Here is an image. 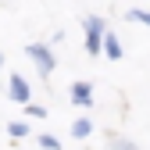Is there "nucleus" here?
<instances>
[{"label":"nucleus","instance_id":"nucleus-1","mask_svg":"<svg viewBox=\"0 0 150 150\" xmlns=\"http://www.w3.org/2000/svg\"><path fill=\"white\" fill-rule=\"evenodd\" d=\"M25 54L32 57L36 71H40V79H50V75H54V68H57V57H54V50H50L47 43H29V47H25Z\"/></svg>","mask_w":150,"mask_h":150},{"label":"nucleus","instance_id":"nucleus-9","mask_svg":"<svg viewBox=\"0 0 150 150\" xmlns=\"http://www.w3.org/2000/svg\"><path fill=\"white\" fill-rule=\"evenodd\" d=\"M107 146H111V150H139L132 139H107Z\"/></svg>","mask_w":150,"mask_h":150},{"label":"nucleus","instance_id":"nucleus-3","mask_svg":"<svg viewBox=\"0 0 150 150\" xmlns=\"http://www.w3.org/2000/svg\"><path fill=\"white\" fill-rule=\"evenodd\" d=\"M68 93H71V104H75V107H82V111L93 107V86H89V82H71Z\"/></svg>","mask_w":150,"mask_h":150},{"label":"nucleus","instance_id":"nucleus-4","mask_svg":"<svg viewBox=\"0 0 150 150\" xmlns=\"http://www.w3.org/2000/svg\"><path fill=\"white\" fill-rule=\"evenodd\" d=\"M7 97L14 104H25L29 107V82L22 79V75H11V79H7Z\"/></svg>","mask_w":150,"mask_h":150},{"label":"nucleus","instance_id":"nucleus-11","mask_svg":"<svg viewBox=\"0 0 150 150\" xmlns=\"http://www.w3.org/2000/svg\"><path fill=\"white\" fill-rule=\"evenodd\" d=\"M25 111H29V118H47V107H36V104H29Z\"/></svg>","mask_w":150,"mask_h":150},{"label":"nucleus","instance_id":"nucleus-6","mask_svg":"<svg viewBox=\"0 0 150 150\" xmlns=\"http://www.w3.org/2000/svg\"><path fill=\"white\" fill-rule=\"evenodd\" d=\"M71 136H75V139L93 136V122H89V118H75V122H71Z\"/></svg>","mask_w":150,"mask_h":150},{"label":"nucleus","instance_id":"nucleus-10","mask_svg":"<svg viewBox=\"0 0 150 150\" xmlns=\"http://www.w3.org/2000/svg\"><path fill=\"white\" fill-rule=\"evenodd\" d=\"M129 18H132V22H143V25H150V11H143V7H132V11H129Z\"/></svg>","mask_w":150,"mask_h":150},{"label":"nucleus","instance_id":"nucleus-8","mask_svg":"<svg viewBox=\"0 0 150 150\" xmlns=\"http://www.w3.org/2000/svg\"><path fill=\"white\" fill-rule=\"evenodd\" d=\"M36 143H40L43 150H61V139H57V136H50V132H43V136L36 139Z\"/></svg>","mask_w":150,"mask_h":150},{"label":"nucleus","instance_id":"nucleus-7","mask_svg":"<svg viewBox=\"0 0 150 150\" xmlns=\"http://www.w3.org/2000/svg\"><path fill=\"white\" fill-rule=\"evenodd\" d=\"M7 136H11V139L29 136V125H25V122H18V118H14V122H7Z\"/></svg>","mask_w":150,"mask_h":150},{"label":"nucleus","instance_id":"nucleus-12","mask_svg":"<svg viewBox=\"0 0 150 150\" xmlns=\"http://www.w3.org/2000/svg\"><path fill=\"white\" fill-rule=\"evenodd\" d=\"M0 68H4V54H0Z\"/></svg>","mask_w":150,"mask_h":150},{"label":"nucleus","instance_id":"nucleus-5","mask_svg":"<svg viewBox=\"0 0 150 150\" xmlns=\"http://www.w3.org/2000/svg\"><path fill=\"white\" fill-rule=\"evenodd\" d=\"M104 57L107 61H122V40L111 29H107V40H104Z\"/></svg>","mask_w":150,"mask_h":150},{"label":"nucleus","instance_id":"nucleus-2","mask_svg":"<svg viewBox=\"0 0 150 150\" xmlns=\"http://www.w3.org/2000/svg\"><path fill=\"white\" fill-rule=\"evenodd\" d=\"M86 54H93V57H97V54L104 50V40H107V29H104V18H86Z\"/></svg>","mask_w":150,"mask_h":150}]
</instances>
